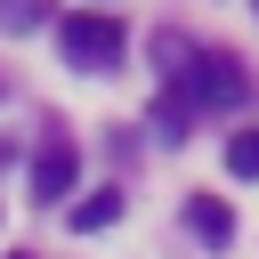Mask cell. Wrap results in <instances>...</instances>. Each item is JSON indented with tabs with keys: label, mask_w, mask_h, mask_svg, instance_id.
I'll return each instance as SVG.
<instances>
[{
	"label": "cell",
	"mask_w": 259,
	"mask_h": 259,
	"mask_svg": "<svg viewBox=\"0 0 259 259\" xmlns=\"http://www.w3.org/2000/svg\"><path fill=\"white\" fill-rule=\"evenodd\" d=\"M57 49H65L81 73H105V65H121V24H113V16H97V8H81V16H65V24H57Z\"/></svg>",
	"instance_id": "cell-1"
},
{
	"label": "cell",
	"mask_w": 259,
	"mask_h": 259,
	"mask_svg": "<svg viewBox=\"0 0 259 259\" xmlns=\"http://www.w3.org/2000/svg\"><path fill=\"white\" fill-rule=\"evenodd\" d=\"M243 89H251V73L235 57H194L186 65V97L194 105H243Z\"/></svg>",
	"instance_id": "cell-2"
},
{
	"label": "cell",
	"mask_w": 259,
	"mask_h": 259,
	"mask_svg": "<svg viewBox=\"0 0 259 259\" xmlns=\"http://www.w3.org/2000/svg\"><path fill=\"white\" fill-rule=\"evenodd\" d=\"M73 178H81L73 138H49V146L32 154V194H40V202H57V194H73Z\"/></svg>",
	"instance_id": "cell-3"
},
{
	"label": "cell",
	"mask_w": 259,
	"mask_h": 259,
	"mask_svg": "<svg viewBox=\"0 0 259 259\" xmlns=\"http://www.w3.org/2000/svg\"><path fill=\"white\" fill-rule=\"evenodd\" d=\"M186 227H194L202 243H227V235H235V210H227L219 194H194V202H186Z\"/></svg>",
	"instance_id": "cell-4"
},
{
	"label": "cell",
	"mask_w": 259,
	"mask_h": 259,
	"mask_svg": "<svg viewBox=\"0 0 259 259\" xmlns=\"http://www.w3.org/2000/svg\"><path fill=\"white\" fill-rule=\"evenodd\" d=\"M121 219V194H89V202H73V227L81 235H97V227H113Z\"/></svg>",
	"instance_id": "cell-5"
},
{
	"label": "cell",
	"mask_w": 259,
	"mask_h": 259,
	"mask_svg": "<svg viewBox=\"0 0 259 259\" xmlns=\"http://www.w3.org/2000/svg\"><path fill=\"white\" fill-rule=\"evenodd\" d=\"M227 170L235 178H259V130H235L227 138Z\"/></svg>",
	"instance_id": "cell-6"
}]
</instances>
